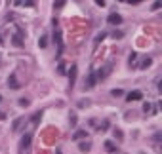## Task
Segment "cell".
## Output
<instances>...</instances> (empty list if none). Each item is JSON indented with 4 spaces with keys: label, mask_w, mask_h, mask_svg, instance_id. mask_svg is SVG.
<instances>
[{
    "label": "cell",
    "mask_w": 162,
    "mask_h": 154,
    "mask_svg": "<svg viewBox=\"0 0 162 154\" xmlns=\"http://www.w3.org/2000/svg\"><path fill=\"white\" fill-rule=\"evenodd\" d=\"M95 84H97V74L92 70V73L88 74V78L84 80V90H93V88H95Z\"/></svg>",
    "instance_id": "6da1fadb"
},
{
    "label": "cell",
    "mask_w": 162,
    "mask_h": 154,
    "mask_svg": "<svg viewBox=\"0 0 162 154\" xmlns=\"http://www.w3.org/2000/svg\"><path fill=\"white\" fill-rule=\"evenodd\" d=\"M76 73H78V67L76 65H71V73H69V90L74 88V82H76Z\"/></svg>",
    "instance_id": "7a4b0ae2"
},
{
    "label": "cell",
    "mask_w": 162,
    "mask_h": 154,
    "mask_svg": "<svg viewBox=\"0 0 162 154\" xmlns=\"http://www.w3.org/2000/svg\"><path fill=\"white\" fill-rule=\"evenodd\" d=\"M126 99H128L130 103H132V101H139V99H143V93H141L139 90H134V91H130V93H128Z\"/></svg>",
    "instance_id": "3957f363"
},
{
    "label": "cell",
    "mask_w": 162,
    "mask_h": 154,
    "mask_svg": "<svg viewBox=\"0 0 162 154\" xmlns=\"http://www.w3.org/2000/svg\"><path fill=\"white\" fill-rule=\"evenodd\" d=\"M31 133H27V135H23V139H21V143H19V150H27L29 145H31Z\"/></svg>",
    "instance_id": "277c9868"
},
{
    "label": "cell",
    "mask_w": 162,
    "mask_h": 154,
    "mask_svg": "<svg viewBox=\"0 0 162 154\" xmlns=\"http://www.w3.org/2000/svg\"><path fill=\"white\" fill-rule=\"evenodd\" d=\"M107 21H109V25H120L122 23V17L118 14H111L109 17H107Z\"/></svg>",
    "instance_id": "5b68a950"
},
{
    "label": "cell",
    "mask_w": 162,
    "mask_h": 154,
    "mask_svg": "<svg viewBox=\"0 0 162 154\" xmlns=\"http://www.w3.org/2000/svg\"><path fill=\"white\" fill-rule=\"evenodd\" d=\"M8 86L12 88V90H19V88H21V84H19L17 78H15V74H12V76L8 78Z\"/></svg>",
    "instance_id": "8992f818"
},
{
    "label": "cell",
    "mask_w": 162,
    "mask_h": 154,
    "mask_svg": "<svg viewBox=\"0 0 162 154\" xmlns=\"http://www.w3.org/2000/svg\"><path fill=\"white\" fill-rule=\"evenodd\" d=\"M103 146H105L107 152H118V146H116L113 141H105V145H103Z\"/></svg>",
    "instance_id": "52a82bcc"
},
{
    "label": "cell",
    "mask_w": 162,
    "mask_h": 154,
    "mask_svg": "<svg viewBox=\"0 0 162 154\" xmlns=\"http://www.w3.org/2000/svg\"><path fill=\"white\" fill-rule=\"evenodd\" d=\"M86 135H88V131H86V129H78V131L73 135V141H80V139H84Z\"/></svg>",
    "instance_id": "ba28073f"
},
{
    "label": "cell",
    "mask_w": 162,
    "mask_h": 154,
    "mask_svg": "<svg viewBox=\"0 0 162 154\" xmlns=\"http://www.w3.org/2000/svg\"><path fill=\"white\" fill-rule=\"evenodd\" d=\"M23 124H25V118H17L14 122V126H12V129H14V131H19V127L23 126Z\"/></svg>",
    "instance_id": "9c48e42d"
},
{
    "label": "cell",
    "mask_w": 162,
    "mask_h": 154,
    "mask_svg": "<svg viewBox=\"0 0 162 154\" xmlns=\"http://www.w3.org/2000/svg\"><path fill=\"white\" fill-rule=\"evenodd\" d=\"M14 46H17V48H23V38H21V32H17L14 36Z\"/></svg>",
    "instance_id": "30bf717a"
},
{
    "label": "cell",
    "mask_w": 162,
    "mask_h": 154,
    "mask_svg": "<svg viewBox=\"0 0 162 154\" xmlns=\"http://www.w3.org/2000/svg\"><path fill=\"white\" fill-rule=\"evenodd\" d=\"M67 4V0H54V10H61Z\"/></svg>",
    "instance_id": "8fae6325"
},
{
    "label": "cell",
    "mask_w": 162,
    "mask_h": 154,
    "mask_svg": "<svg viewBox=\"0 0 162 154\" xmlns=\"http://www.w3.org/2000/svg\"><path fill=\"white\" fill-rule=\"evenodd\" d=\"M135 61H137V53H135V51H132V53H130V59H128V65L132 67Z\"/></svg>",
    "instance_id": "7c38bea8"
},
{
    "label": "cell",
    "mask_w": 162,
    "mask_h": 154,
    "mask_svg": "<svg viewBox=\"0 0 162 154\" xmlns=\"http://www.w3.org/2000/svg\"><path fill=\"white\" fill-rule=\"evenodd\" d=\"M151 65H153V59L147 57V59H143V63H141V68H147V67H151Z\"/></svg>",
    "instance_id": "4fadbf2b"
},
{
    "label": "cell",
    "mask_w": 162,
    "mask_h": 154,
    "mask_svg": "<svg viewBox=\"0 0 162 154\" xmlns=\"http://www.w3.org/2000/svg\"><path fill=\"white\" fill-rule=\"evenodd\" d=\"M78 149H80V152H88L90 150V143H80Z\"/></svg>",
    "instance_id": "5bb4252c"
},
{
    "label": "cell",
    "mask_w": 162,
    "mask_h": 154,
    "mask_svg": "<svg viewBox=\"0 0 162 154\" xmlns=\"http://www.w3.org/2000/svg\"><path fill=\"white\" fill-rule=\"evenodd\" d=\"M38 46H40V48H46L48 46V36H42L40 40H38Z\"/></svg>",
    "instance_id": "9a60e30c"
},
{
    "label": "cell",
    "mask_w": 162,
    "mask_h": 154,
    "mask_svg": "<svg viewBox=\"0 0 162 154\" xmlns=\"http://www.w3.org/2000/svg\"><path fill=\"white\" fill-rule=\"evenodd\" d=\"M105 36H107V32H101V34H97V36H95V44H99V42H101Z\"/></svg>",
    "instance_id": "2e32d148"
},
{
    "label": "cell",
    "mask_w": 162,
    "mask_h": 154,
    "mask_svg": "<svg viewBox=\"0 0 162 154\" xmlns=\"http://www.w3.org/2000/svg\"><path fill=\"white\" fill-rule=\"evenodd\" d=\"M40 118H42V112H36V114H32V122L36 124L38 120H40Z\"/></svg>",
    "instance_id": "e0dca14e"
},
{
    "label": "cell",
    "mask_w": 162,
    "mask_h": 154,
    "mask_svg": "<svg viewBox=\"0 0 162 154\" xmlns=\"http://www.w3.org/2000/svg\"><path fill=\"white\" fill-rule=\"evenodd\" d=\"M19 105H21V107H29V99L21 97V99H19Z\"/></svg>",
    "instance_id": "ac0fdd59"
},
{
    "label": "cell",
    "mask_w": 162,
    "mask_h": 154,
    "mask_svg": "<svg viewBox=\"0 0 162 154\" xmlns=\"http://www.w3.org/2000/svg\"><path fill=\"white\" fill-rule=\"evenodd\" d=\"M160 6H162V0H157V2L153 4V12H157V10L160 8Z\"/></svg>",
    "instance_id": "d6986e66"
},
{
    "label": "cell",
    "mask_w": 162,
    "mask_h": 154,
    "mask_svg": "<svg viewBox=\"0 0 162 154\" xmlns=\"http://www.w3.org/2000/svg\"><path fill=\"white\" fill-rule=\"evenodd\" d=\"M113 133H115V137H116L118 141H122V131H120V129H115Z\"/></svg>",
    "instance_id": "ffe728a7"
},
{
    "label": "cell",
    "mask_w": 162,
    "mask_h": 154,
    "mask_svg": "<svg viewBox=\"0 0 162 154\" xmlns=\"http://www.w3.org/2000/svg\"><path fill=\"white\" fill-rule=\"evenodd\" d=\"M57 74H65V65L59 63V67H57Z\"/></svg>",
    "instance_id": "44dd1931"
},
{
    "label": "cell",
    "mask_w": 162,
    "mask_h": 154,
    "mask_svg": "<svg viewBox=\"0 0 162 154\" xmlns=\"http://www.w3.org/2000/svg\"><path fill=\"white\" fill-rule=\"evenodd\" d=\"M111 93H113V95H115V97H120L122 93H124V91H122V90H113Z\"/></svg>",
    "instance_id": "7402d4cb"
},
{
    "label": "cell",
    "mask_w": 162,
    "mask_h": 154,
    "mask_svg": "<svg viewBox=\"0 0 162 154\" xmlns=\"http://www.w3.org/2000/svg\"><path fill=\"white\" fill-rule=\"evenodd\" d=\"M69 124H71V126H76V116H74V114H71V118H69Z\"/></svg>",
    "instance_id": "603a6c76"
},
{
    "label": "cell",
    "mask_w": 162,
    "mask_h": 154,
    "mask_svg": "<svg viewBox=\"0 0 162 154\" xmlns=\"http://www.w3.org/2000/svg\"><path fill=\"white\" fill-rule=\"evenodd\" d=\"M143 110H145V112H149V110H151V105L145 103V105H143Z\"/></svg>",
    "instance_id": "cb8c5ba5"
},
{
    "label": "cell",
    "mask_w": 162,
    "mask_h": 154,
    "mask_svg": "<svg viewBox=\"0 0 162 154\" xmlns=\"http://www.w3.org/2000/svg\"><path fill=\"white\" fill-rule=\"evenodd\" d=\"M95 4H97V6H101V8H103V6H105V0H95Z\"/></svg>",
    "instance_id": "d4e9b609"
},
{
    "label": "cell",
    "mask_w": 162,
    "mask_h": 154,
    "mask_svg": "<svg viewBox=\"0 0 162 154\" xmlns=\"http://www.w3.org/2000/svg\"><path fill=\"white\" fill-rule=\"evenodd\" d=\"M0 101H2V95H0Z\"/></svg>",
    "instance_id": "484cf974"
}]
</instances>
